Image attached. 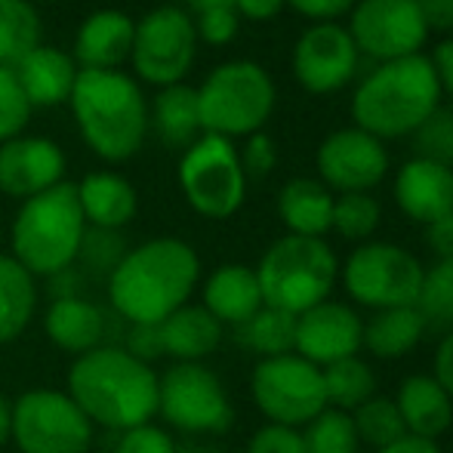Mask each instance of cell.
I'll return each instance as SVG.
<instances>
[{
  "label": "cell",
  "mask_w": 453,
  "mask_h": 453,
  "mask_svg": "<svg viewBox=\"0 0 453 453\" xmlns=\"http://www.w3.org/2000/svg\"><path fill=\"white\" fill-rule=\"evenodd\" d=\"M201 284V257L182 238L142 241L130 247L105 278L114 315L124 324H161L191 303Z\"/></svg>",
  "instance_id": "6da1fadb"
},
{
  "label": "cell",
  "mask_w": 453,
  "mask_h": 453,
  "mask_svg": "<svg viewBox=\"0 0 453 453\" xmlns=\"http://www.w3.org/2000/svg\"><path fill=\"white\" fill-rule=\"evenodd\" d=\"M65 382V392L96 429L118 435L155 423L157 417V370L124 346H99L78 355L68 367Z\"/></svg>",
  "instance_id": "7a4b0ae2"
},
{
  "label": "cell",
  "mask_w": 453,
  "mask_h": 453,
  "mask_svg": "<svg viewBox=\"0 0 453 453\" xmlns=\"http://www.w3.org/2000/svg\"><path fill=\"white\" fill-rule=\"evenodd\" d=\"M68 108L84 145L105 164L130 161L149 139V96L127 72L81 68Z\"/></svg>",
  "instance_id": "3957f363"
},
{
  "label": "cell",
  "mask_w": 453,
  "mask_h": 453,
  "mask_svg": "<svg viewBox=\"0 0 453 453\" xmlns=\"http://www.w3.org/2000/svg\"><path fill=\"white\" fill-rule=\"evenodd\" d=\"M441 108V87L429 56L380 62L352 93L355 127L380 142L413 136Z\"/></svg>",
  "instance_id": "277c9868"
},
{
  "label": "cell",
  "mask_w": 453,
  "mask_h": 453,
  "mask_svg": "<svg viewBox=\"0 0 453 453\" xmlns=\"http://www.w3.org/2000/svg\"><path fill=\"white\" fill-rule=\"evenodd\" d=\"M84 234L78 188L65 180L19 203L10 226V257L35 278H53L78 263Z\"/></svg>",
  "instance_id": "5b68a950"
},
{
  "label": "cell",
  "mask_w": 453,
  "mask_h": 453,
  "mask_svg": "<svg viewBox=\"0 0 453 453\" xmlns=\"http://www.w3.org/2000/svg\"><path fill=\"white\" fill-rule=\"evenodd\" d=\"M253 272L263 290V305L296 318L330 299L340 280V259L324 238L284 234L263 253Z\"/></svg>",
  "instance_id": "8992f818"
},
{
  "label": "cell",
  "mask_w": 453,
  "mask_h": 453,
  "mask_svg": "<svg viewBox=\"0 0 453 453\" xmlns=\"http://www.w3.org/2000/svg\"><path fill=\"white\" fill-rule=\"evenodd\" d=\"M195 90L201 130L232 142L263 133L278 105V87L272 74L253 59L222 62Z\"/></svg>",
  "instance_id": "52a82bcc"
},
{
  "label": "cell",
  "mask_w": 453,
  "mask_h": 453,
  "mask_svg": "<svg viewBox=\"0 0 453 453\" xmlns=\"http://www.w3.org/2000/svg\"><path fill=\"white\" fill-rule=\"evenodd\" d=\"M423 263L392 241H364L340 263V284L352 305L367 311L411 309L423 287Z\"/></svg>",
  "instance_id": "ba28073f"
},
{
  "label": "cell",
  "mask_w": 453,
  "mask_h": 453,
  "mask_svg": "<svg viewBox=\"0 0 453 453\" xmlns=\"http://www.w3.org/2000/svg\"><path fill=\"white\" fill-rule=\"evenodd\" d=\"M182 197L203 219H232L247 201V176L232 139L203 133L182 151L176 167Z\"/></svg>",
  "instance_id": "9c48e42d"
},
{
  "label": "cell",
  "mask_w": 453,
  "mask_h": 453,
  "mask_svg": "<svg viewBox=\"0 0 453 453\" xmlns=\"http://www.w3.org/2000/svg\"><path fill=\"white\" fill-rule=\"evenodd\" d=\"M197 31L195 16L176 4H161L136 19L133 31L130 65L139 84L149 87H173L185 84L188 72L197 59Z\"/></svg>",
  "instance_id": "30bf717a"
},
{
  "label": "cell",
  "mask_w": 453,
  "mask_h": 453,
  "mask_svg": "<svg viewBox=\"0 0 453 453\" xmlns=\"http://www.w3.org/2000/svg\"><path fill=\"white\" fill-rule=\"evenodd\" d=\"M157 417L182 435H226L234 404L207 364H170L157 373Z\"/></svg>",
  "instance_id": "8fae6325"
},
{
  "label": "cell",
  "mask_w": 453,
  "mask_h": 453,
  "mask_svg": "<svg viewBox=\"0 0 453 453\" xmlns=\"http://www.w3.org/2000/svg\"><path fill=\"white\" fill-rule=\"evenodd\" d=\"M12 444L19 453H90L96 426L59 388H28L12 398Z\"/></svg>",
  "instance_id": "7c38bea8"
},
{
  "label": "cell",
  "mask_w": 453,
  "mask_h": 453,
  "mask_svg": "<svg viewBox=\"0 0 453 453\" xmlns=\"http://www.w3.org/2000/svg\"><path fill=\"white\" fill-rule=\"evenodd\" d=\"M250 398L272 426L305 429L318 413L327 411L324 373L296 352L257 361L250 373Z\"/></svg>",
  "instance_id": "4fadbf2b"
},
{
  "label": "cell",
  "mask_w": 453,
  "mask_h": 453,
  "mask_svg": "<svg viewBox=\"0 0 453 453\" xmlns=\"http://www.w3.org/2000/svg\"><path fill=\"white\" fill-rule=\"evenodd\" d=\"M346 31L358 53L376 62L419 56L432 35L417 0H358Z\"/></svg>",
  "instance_id": "5bb4252c"
},
{
  "label": "cell",
  "mask_w": 453,
  "mask_h": 453,
  "mask_svg": "<svg viewBox=\"0 0 453 453\" xmlns=\"http://www.w3.org/2000/svg\"><path fill=\"white\" fill-rule=\"evenodd\" d=\"M358 47L340 22H318L299 35L293 47V78L311 96H330L358 74Z\"/></svg>",
  "instance_id": "9a60e30c"
},
{
  "label": "cell",
  "mask_w": 453,
  "mask_h": 453,
  "mask_svg": "<svg viewBox=\"0 0 453 453\" xmlns=\"http://www.w3.org/2000/svg\"><path fill=\"white\" fill-rule=\"evenodd\" d=\"M318 180L327 185L330 191L352 195V191H373L376 185L386 180L388 173V151L386 142L376 136L346 127L324 136L315 155Z\"/></svg>",
  "instance_id": "2e32d148"
},
{
  "label": "cell",
  "mask_w": 453,
  "mask_h": 453,
  "mask_svg": "<svg viewBox=\"0 0 453 453\" xmlns=\"http://www.w3.org/2000/svg\"><path fill=\"white\" fill-rule=\"evenodd\" d=\"M364 318L352 303H318L315 309L296 315L293 352L315 367H330L336 361L355 358L361 352Z\"/></svg>",
  "instance_id": "e0dca14e"
},
{
  "label": "cell",
  "mask_w": 453,
  "mask_h": 453,
  "mask_svg": "<svg viewBox=\"0 0 453 453\" xmlns=\"http://www.w3.org/2000/svg\"><path fill=\"white\" fill-rule=\"evenodd\" d=\"M68 157L62 145L50 136H22L0 142V191L16 201L50 191L53 185L65 182Z\"/></svg>",
  "instance_id": "ac0fdd59"
},
{
  "label": "cell",
  "mask_w": 453,
  "mask_h": 453,
  "mask_svg": "<svg viewBox=\"0 0 453 453\" xmlns=\"http://www.w3.org/2000/svg\"><path fill=\"white\" fill-rule=\"evenodd\" d=\"M392 195L398 210L419 226L453 213V167L429 157H411L395 173Z\"/></svg>",
  "instance_id": "d6986e66"
},
{
  "label": "cell",
  "mask_w": 453,
  "mask_h": 453,
  "mask_svg": "<svg viewBox=\"0 0 453 453\" xmlns=\"http://www.w3.org/2000/svg\"><path fill=\"white\" fill-rule=\"evenodd\" d=\"M133 31L136 19L124 10H93L74 31L72 59L78 68H102V72H124L133 53Z\"/></svg>",
  "instance_id": "ffe728a7"
},
{
  "label": "cell",
  "mask_w": 453,
  "mask_h": 453,
  "mask_svg": "<svg viewBox=\"0 0 453 453\" xmlns=\"http://www.w3.org/2000/svg\"><path fill=\"white\" fill-rule=\"evenodd\" d=\"M12 72L28 96L31 108H56L68 105L81 68L72 59V53L53 47V43H37L12 65Z\"/></svg>",
  "instance_id": "44dd1931"
},
{
  "label": "cell",
  "mask_w": 453,
  "mask_h": 453,
  "mask_svg": "<svg viewBox=\"0 0 453 453\" xmlns=\"http://www.w3.org/2000/svg\"><path fill=\"white\" fill-rule=\"evenodd\" d=\"M404 432L423 441H438L453 429V401L432 373H411L395 392Z\"/></svg>",
  "instance_id": "7402d4cb"
},
{
  "label": "cell",
  "mask_w": 453,
  "mask_h": 453,
  "mask_svg": "<svg viewBox=\"0 0 453 453\" xmlns=\"http://www.w3.org/2000/svg\"><path fill=\"white\" fill-rule=\"evenodd\" d=\"M201 305L222 327H241L247 318L263 309L257 272L241 263H226L213 269L201 284Z\"/></svg>",
  "instance_id": "603a6c76"
},
{
  "label": "cell",
  "mask_w": 453,
  "mask_h": 453,
  "mask_svg": "<svg viewBox=\"0 0 453 453\" xmlns=\"http://www.w3.org/2000/svg\"><path fill=\"white\" fill-rule=\"evenodd\" d=\"M74 188H78L81 213L90 228L120 232L136 219L139 195L136 185L127 176L114 173V170H93L81 182H74Z\"/></svg>",
  "instance_id": "cb8c5ba5"
},
{
  "label": "cell",
  "mask_w": 453,
  "mask_h": 453,
  "mask_svg": "<svg viewBox=\"0 0 453 453\" xmlns=\"http://www.w3.org/2000/svg\"><path fill=\"white\" fill-rule=\"evenodd\" d=\"M43 334L56 349L68 355H87L93 349L105 346L108 321L105 311L84 296L53 299L43 311Z\"/></svg>",
  "instance_id": "d4e9b609"
},
{
  "label": "cell",
  "mask_w": 453,
  "mask_h": 453,
  "mask_svg": "<svg viewBox=\"0 0 453 453\" xmlns=\"http://www.w3.org/2000/svg\"><path fill=\"white\" fill-rule=\"evenodd\" d=\"M157 330H161L164 358H173V364H203L226 336V327L201 303L176 309L167 321L157 324Z\"/></svg>",
  "instance_id": "484cf974"
},
{
  "label": "cell",
  "mask_w": 453,
  "mask_h": 453,
  "mask_svg": "<svg viewBox=\"0 0 453 453\" xmlns=\"http://www.w3.org/2000/svg\"><path fill=\"white\" fill-rule=\"evenodd\" d=\"M334 201L336 195L321 180L296 176L278 191V219L284 222L287 234L324 238L334 222Z\"/></svg>",
  "instance_id": "4316f807"
},
{
  "label": "cell",
  "mask_w": 453,
  "mask_h": 453,
  "mask_svg": "<svg viewBox=\"0 0 453 453\" xmlns=\"http://www.w3.org/2000/svg\"><path fill=\"white\" fill-rule=\"evenodd\" d=\"M149 127L167 149L185 151L201 130V114H197V90L191 84H173L155 93L149 102Z\"/></svg>",
  "instance_id": "83f0119b"
},
{
  "label": "cell",
  "mask_w": 453,
  "mask_h": 453,
  "mask_svg": "<svg viewBox=\"0 0 453 453\" xmlns=\"http://www.w3.org/2000/svg\"><path fill=\"white\" fill-rule=\"evenodd\" d=\"M426 318L419 315L417 305L411 309H388V311H373L364 321V340L361 349H367L373 358L380 361H398L404 355H411L413 349L423 342Z\"/></svg>",
  "instance_id": "f1b7e54d"
},
{
  "label": "cell",
  "mask_w": 453,
  "mask_h": 453,
  "mask_svg": "<svg viewBox=\"0 0 453 453\" xmlns=\"http://www.w3.org/2000/svg\"><path fill=\"white\" fill-rule=\"evenodd\" d=\"M37 278L28 274L10 253H0V346L28 330L37 311Z\"/></svg>",
  "instance_id": "f546056e"
},
{
  "label": "cell",
  "mask_w": 453,
  "mask_h": 453,
  "mask_svg": "<svg viewBox=\"0 0 453 453\" xmlns=\"http://www.w3.org/2000/svg\"><path fill=\"white\" fill-rule=\"evenodd\" d=\"M293 334H296V318L278 309H263L253 318H247L241 327H234V340L253 352L259 361L263 358H278V355L293 352Z\"/></svg>",
  "instance_id": "4dcf8cb0"
},
{
  "label": "cell",
  "mask_w": 453,
  "mask_h": 453,
  "mask_svg": "<svg viewBox=\"0 0 453 453\" xmlns=\"http://www.w3.org/2000/svg\"><path fill=\"white\" fill-rule=\"evenodd\" d=\"M324 373V395H327V407L342 413H352L367 398L376 395V373L361 355L346 361H336L321 370Z\"/></svg>",
  "instance_id": "1f68e13d"
},
{
  "label": "cell",
  "mask_w": 453,
  "mask_h": 453,
  "mask_svg": "<svg viewBox=\"0 0 453 453\" xmlns=\"http://www.w3.org/2000/svg\"><path fill=\"white\" fill-rule=\"evenodd\" d=\"M41 43V16L28 0H0V65L12 68Z\"/></svg>",
  "instance_id": "d6a6232c"
},
{
  "label": "cell",
  "mask_w": 453,
  "mask_h": 453,
  "mask_svg": "<svg viewBox=\"0 0 453 453\" xmlns=\"http://www.w3.org/2000/svg\"><path fill=\"white\" fill-rule=\"evenodd\" d=\"M349 417H352L358 441L370 450H382L407 435L398 407H395V401L388 395H373L361 407H355Z\"/></svg>",
  "instance_id": "836d02e7"
},
{
  "label": "cell",
  "mask_w": 453,
  "mask_h": 453,
  "mask_svg": "<svg viewBox=\"0 0 453 453\" xmlns=\"http://www.w3.org/2000/svg\"><path fill=\"white\" fill-rule=\"evenodd\" d=\"M380 219H382V207L373 195H367V191L336 195L330 232H336L346 241H355V244H364V241H370L376 234Z\"/></svg>",
  "instance_id": "e575fe53"
},
{
  "label": "cell",
  "mask_w": 453,
  "mask_h": 453,
  "mask_svg": "<svg viewBox=\"0 0 453 453\" xmlns=\"http://www.w3.org/2000/svg\"><path fill=\"white\" fill-rule=\"evenodd\" d=\"M417 309L426 324L453 330V259H438L432 269H426Z\"/></svg>",
  "instance_id": "d590c367"
},
{
  "label": "cell",
  "mask_w": 453,
  "mask_h": 453,
  "mask_svg": "<svg viewBox=\"0 0 453 453\" xmlns=\"http://www.w3.org/2000/svg\"><path fill=\"white\" fill-rule=\"evenodd\" d=\"M309 453H361V441L355 435L352 417L327 407L303 429Z\"/></svg>",
  "instance_id": "8d00e7d4"
},
{
  "label": "cell",
  "mask_w": 453,
  "mask_h": 453,
  "mask_svg": "<svg viewBox=\"0 0 453 453\" xmlns=\"http://www.w3.org/2000/svg\"><path fill=\"white\" fill-rule=\"evenodd\" d=\"M31 114H35V108L19 84L16 72L0 65V142L22 136L31 124Z\"/></svg>",
  "instance_id": "74e56055"
},
{
  "label": "cell",
  "mask_w": 453,
  "mask_h": 453,
  "mask_svg": "<svg viewBox=\"0 0 453 453\" xmlns=\"http://www.w3.org/2000/svg\"><path fill=\"white\" fill-rule=\"evenodd\" d=\"M127 250H130V247L120 238V232H105V228L87 226V234H84V241H81L78 263L84 265L87 274L108 278V274L118 269V263L124 259Z\"/></svg>",
  "instance_id": "f35d334b"
},
{
  "label": "cell",
  "mask_w": 453,
  "mask_h": 453,
  "mask_svg": "<svg viewBox=\"0 0 453 453\" xmlns=\"http://www.w3.org/2000/svg\"><path fill=\"white\" fill-rule=\"evenodd\" d=\"M417 157H429L444 167H453V108H438L417 133Z\"/></svg>",
  "instance_id": "ab89813d"
},
{
  "label": "cell",
  "mask_w": 453,
  "mask_h": 453,
  "mask_svg": "<svg viewBox=\"0 0 453 453\" xmlns=\"http://www.w3.org/2000/svg\"><path fill=\"white\" fill-rule=\"evenodd\" d=\"M111 453H180V448H176V438L170 435V429L145 423L136 429L118 432Z\"/></svg>",
  "instance_id": "60d3db41"
},
{
  "label": "cell",
  "mask_w": 453,
  "mask_h": 453,
  "mask_svg": "<svg viewBox=\"0 0 453 453\" xmlns=\"http://www.w3.org/2000/svg\"><path fill=\"white\" fill-rule=\"evenodd\" d=\"M195 31L197 41L207 43V47H226L238 37L241 31V16L234 12V6L228 10H207L195 16Z\"/></svg>",
  "instance_id": "b9f144b4"
},
{
  "label": "cell",
  "mask_w": 453,
  "mask_h": 453,
  "mask_svg": "<svg viewBox=\"0 0 453 453\" xmlns=\"http://www.w3.org/2000/svg\"><path fill=\"white\" fill-rule=\"evenodd\" d=\"M238 157H241V170H244L247 182L265 180L274 170V164H278V149H274V139L269 133H253L238 149Z\"/></svg>",
  "instance_id": "7bdbcfd3"
},
{
  "label": "cell",
  "mask_w": 453,
  "mask_h": 453,
  "mask_svg": "<svg viewBox=\"0 0 453 453\" xmlns=\"http://www.w3.org/2000/svg\"><path fill=\"white\" fill-rule=\"evenodd\" d=\"M244 453H309L303 429H287V426H259L250 435Z\"/></svg>",
  "instance_id": "ee69618b"
},
{
  "label": "cell",
  "mask_w": 453,
  "mask_h": 453,
  "mask_svg": "<svg viewBox=\"0 0 453 453\" xmlns=\"http://www.w3.org/2000/svg\"><path fill=\"white\" fill-rule=\"evenodd\" d=\"M120 346H124L130 355H136L139 361L151 364V367H155L157 358H164L161 330H157V324H130Z\"/></svg>",
  "instance_id": "f6af8a7d"
},
{
  "label": "cell",
  "mask_w": 453,
  "mask_h": 453,
  "mask_svg": "<svg viewBox=\"0 0 453 453\" xmlns=\"http://www.w3.org/2000/svg\"><path fill=\"white\" fill-rule=\"evenodd\" d=\"M355 4H358V0H287V6H290L293 12H299V16L311 19V25L336 22V19L349 16Z\"/></svg>",
  "instance_id": "bcb514c9"
},
{
  "label": "cell",
  "mask_w": 453,
  "mask_h": 453,
  "mask_svg": "<svg viewBox=\"0 0 453 453\" xmlns=\"http://www.w3.org/2000/svg\"><path fill=\"white\" fill-rule=\"evenodd\" d=\"M426 247L438 259H453V213L435 219L432 226H426Z\"/></svg>",
  "instance_id": "7dc6e473"
},
{
  "label": "cell",
  "mask_w": 453,
  "mask_h": 453,
  "mask_svg": "<svg viewBox=\"0 0 453 453\" xmlns=\"http://www.w3.org/2000/svg\"><path fill=\"white\" fill-rule=\"evenodd\" d=\"M429 59H432V68H435L441 96H448V99L453 102V37L438 43L435 53H432Z\"/></svg>",
  "instance_id": "c3c4849f"
},
{
  "label": "cell",
  "mask_w": 453,
  "mask_h": 453,
  "mask_svg": "<svg viewBox=\"0 0 453 453\" xmlns=\"http://www.w3.org/2000/svg\"><path fill=\"white\" fill-rule=\"evenodd\" d=\"M432 376L441 382V388L450 395V401H453V330H448V334L441 336V342H438L435 370H432Z\"/></svg>",
  "instance_id": "681fc988"
},
{
  "label": "cell",
  "mask_w": 453,
  "mask_h": 453,
  "mask_svg": "<svg viewBox=\"0 0 453 453\" xmlns=\"http://www.w3.org/2000/svg\"><path fill=\"white\" fill-rule=\"evenodd\" d=\"M284 6L287 0H234V12L241 19H250V22H272L280 16Z\"/></svg>",
  "instance_id": "f907efd6"
},
{
  "label": "cell",
  "mask_w": 453,
  "mask_h": 453,
  "mask_svg": "<svg viewBox=\"0 0 453 453\" xmlns=\"http://www.w3.org/2000/svg\"><path fill=\"white\" fill-rule=\"evenodd\" d=\"M419 12H423L426 25L432 28H450V0H417Z\"/></svg>",
  "instance_id": "816d5d0a"
},
{
  "label": "cell",
  "mask_w": 453,
  "mask_h": 453,
  "mask_svg": "<svg viewBox=\"0 0 453 453\" xmlns=\"http://www.w3.org/2000/svg\"><path fill=\"white\" fill-rule=\"evenodd\" d=\"M373 453H444L438 448V441H423V438H413V435H404L401 441L388 444L382 450H373Z\"/></svg>",
  "instance_id": "f5cc1de1"
},
{
  "label": "cell",
  "mask_w": 453,
  "mask_h": 453,
  "mask_svg": "<svg viewBox=\"0 0 453 453\" xmlns=\"http://www.w3.org/2000/svg\"><path fill=\"white\" fill-rule=\"evenodd\" d=\"M12 438V398L0 395V450L10 444Z\"/></svg>",
  "instance_id": "db71d44e"
},
{
  "label": "cell",
  "mask_w": 453,
  "mask_h": 453,
  "mask_svg": "<svg viewBox=\"0 0 453 453\" xmlns=\"http://www.w3.org/2000/svg\"><path fill=\"white\" fill-rule=\"evenodd\" d=\"M191 12H207V10H228V6H234V0H188Z\"/></svg>",
  "instance_id": "11a10c76"
},
{
  "label": "cell",
  "mask_w": 453,
  "mask_h": 453,
  "mask_svg": "<svg viewBox=\"0 0 453 453\" xmlns=\"http://www.w3.org/2000/svg\"><path fill=\"white\" fill-rule=\"evenodd\" d=\"M450 28H453V0H450Z\"/></svg>",
  "instance_id": "9f6ffc18"
}]
</instances>
